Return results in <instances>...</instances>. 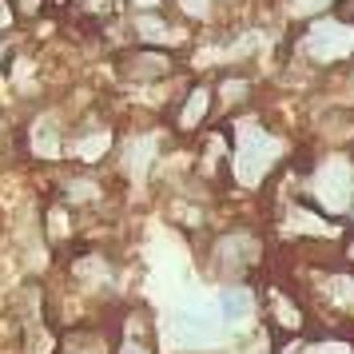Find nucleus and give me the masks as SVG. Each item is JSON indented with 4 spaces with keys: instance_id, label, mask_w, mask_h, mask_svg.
Returning a JSON list of instances; mask_svg holds the SVG:
<instances>
[{
    "instance_id": "obj_1",
    "label": "nucleus",
    "mask_w": 354,
    "mask_h": 354,
    "mask_svg": "<svg viewBox=\"0 0 354 354\" xmlns=\"http://www.w3.org/2000/svg\"><path fill=\"white\" fill-rule=\"evenodd\" d=\"M306 52L319 64H335L346 52H354V28L351 24H338V20H319L306 32Z\"/></svg>"
},
{
    "instance_id": "obj_2",
    "label": "nucleus",
    "mask_w": 354,
    "mask_h": 354,
    "mask_svg": "<svg viewBox=\"0 0 354 354\" xmlns=\"http://www.w3.org/2000/svg\"><path fill=\"white\" fill-rule=\"evenodd\" d=\"M274 156H279V144H274L263 128H243L239 131V179L255 183V179L274 163Z\"/></svg>"
},
{
    "instance_id": "obj_3",
    "label": "nucleus",
    "mask_w": 354,
    "mask_h": 354,
    "mask_svg": "<svg viewBox=\"0 0 354 354\" xmlns=\"http://www.w3.org/2000/svg\"><path fill=\"white\" fill-rule=\"evenodd\" d=\"M351 187H354V171H351V163H346V160L322 163L319 176H315V195H319V199H322L330 211H342V207H346Z\"/></svg>"
},
{
    "instance_id": "obj_4",
    "label": "nucleus",
    "mask_w": 354,
    "mask_h": 354,
    "mask_svg": "<svg viewBox=\"0 0 354 354\" xmlns=\"http://www.w3.org/2000/svg\"><path fill=\"white\" fill-rule=\"evenodd\" d=\"M219 310H223V319L227 322H239V319H247V315H251V295H247V290H223V295H219Z\"/></svg>"
},
{
    "instance_id": "obj_5",
    "label": "nucleus",
    "mask_w": 354,
    "mask_h": 354,
    "mask_svg": "<svg viewBox=\"0 0 354 354\" xmlns=\"http://www.w3.org/2000/svg\"><path fill=\"white\" fill-rule=\"evenodd\" d=\"M223 263H251V259H255V243L247 239V235H231V239H223Z\"/></svg>"
},
{
    "instance_id": "obj_6",
    "label": "nucleus",
    "mask_w": 354,
    "mask_h": 354,
    "mask_svg": "<svg viewBox=\"0 0 354 354\" xmlns=\"http://www.w3.org/2000/svg\"><path fill=\"white\" fill-rule=\"evenodd\" d=\"M203 112H207V88H195L192 100H187L183 112H179V124H183V128H195V124L203 120Z\"/></svg>"
},
{
    "instance_id": "obj_7",
    "label": "nucleus",
    "mask_w": 354,
    "mask_h": 354,
    "mask_svg": "<svg viewBox=\"0 0 354 354\" xmlns=\"http://www.w3.org/2000/svg\"><path fill=\"white\" fill-rule=\"evenodd\" d=\"M104 147H108V136H96V140H88V144L80 147V156H84V160H96L92 151H104Z\"/></svg>"
},
{
    "instance_id": "obj_8",
    "label": "nucleus",
    "mask_w": 354,
    "mask_h": 354,
    "mask_svg": "<svg viewBox=\"0 0 354 354\" xmlns=\"http://www.w3.org/2000/svg\"><path fill=\"white\" fill-rule=\"evenodd\" d=\"M310 354H351L346 346H338V342H326V346H315Z\"/></svg>"
},
{
    "instance_id": "obj_9",
    "label": "nucleus",
    "mask_w": 354,
    "mask_h": 354,
    "mask_svg": "<svg viewBox=\"0 0 354 354\" xmlns=\"http://www.w3.org/2000/svg\"><path fill=\"white\" fill-rule=\"evenodd\" d=\"M124 354H147V346H140V342H124Z\"/></svg>"
},
{
    "instance_id": "obj_10",
    "label": "nucleus",
    "mask_w": 354,
    "mask_h": 354,
    "mask_svg": "<svg viewBox=\"0 0 354 354\" xmlns=\"http://www.w3.org/2000/svg\"><path fill=\"white\" fill-rule=\"evenodd\" d=\"M299 4H326V0H299Z\"/></svg>"
}]
</instances>
